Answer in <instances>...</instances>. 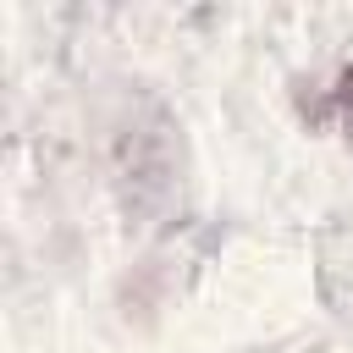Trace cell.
Returning <instances> with one entry per match:
<instances>
[{"label": "cell", "mask_w": 353, "mask_h": 353, "mask_svg": "<svg viewBox=\"0 0 353 353\" xmlns=\"http://www.w3.org/2000/svg\"><path fill=\"white\" fill-rule=\"evenodd\" d=\"M105 182L127 232H154L182 210L188 138L176 110L149 83H127L105 116Z\"/></svg>", "instance_id": "6da1fadb"}]
</instances>
